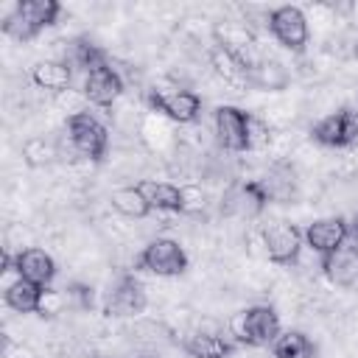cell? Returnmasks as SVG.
Returning a JSON list of instances; mask_svg holds the SVG:
<instances>
[{
    "label": "cell",
    "mask_w": 358,
    "mask_h": 358,
    "mask_svg": "<svg viewBox=\"0 0 358 358\" xmlns=\"http://www.w3.org/2000/svg\"><path fill=\"white\" fill-rule=\"evenodd\" d=\"M14 271H17V277L48 288L53 282V277H56V263H53V257L45 249L28 246V249L14 255Z\"/></svg>",
    "instance_id": "obj_15"
},
{
    "label": "cell",
    "mask_w": 358,
    "mask_h": 358,
    "mask_svg": "<svg viewBox=\"0 0 358 358\" xmlns=\"http://www.w3.org/2000/svg\"><path fill=\"white\" fill-rule=\"evenodd\" d=\"M143 308H145V288L134 274H123L115 282V288L109 291L106 305H103L106 316H117V319L137 316V313H143Z\"/></svg>",
    "instance_id": "obj_11"
},
{
    "label": "cell",
    "mask_w": 358,
    "mask_h": 358,
    "mask_svg": "<svg viewBox=\"0 0 358 358\" xmlns=\"http://www.w3.org/2000/svg\"><path fill=\"white\" fill-rule=\"evenodd\" d=\"M145 101L154 112L176 123H193L201 115V98L190 90H148Z\"/></svg>",
    "instance_id": "obj_7"
},
{
    "label": "cell",
    "mask_w": 358,
    "mask_h": 358,
    "mask_svg": "<svg viewBox=\"0 0 358 358\" xmlns=\"http://www.w3.org/2000/svg\"><path fill=\"white\" fill-rule=\"evenodd\" d=\"M268 143V126L252 115V123H249V148H263Z\"/></svg>",
    "instance_id": "obj_28"
},
{
    "label": "cell",
    "mask_w": 358,
    "mask_h": 358,
    "mask_svg": "<svg viewBox=\"0 0 358 358\" xmlns=\"http://www.w3.org/2000/svg\"><path fill=\"white\" fill-rule=\"evenodd\" d=\"M62 11L59 0H20L6 17H3V34L28 42L34 39L42 28L53 25Z\"/></svg>",
    "instance_id": "obj_1"
},
{
    "label": "cell",
    "mask_w": 358,
    "mask_h": 358,
    "mask_svg": "<svg viewBox=\"0 0 358 358\" xmlns=\"http://www.w3.org/2000/svg\"><path fill=\"white\" fill-rule=\"evenodd\" d=\"M215 36H218V45L221 48H227V50H232L238 56H243V48L249 50V45H252V34L243 25H238V22L215 25Z\"/></svg>",
    "instance_id": "obj_23"
},
{
    "label": "cell",
    "mask_w": 358,
    "mask_h": 358,
    "mask_svg": "<svg viewBox=\"0 0 358 358\" xmlns=\"http://www.w3.org/2000/svg\"><path fill=\"white\" fill-rule=\"evenodd\" d=\"M305 246H310L313 252H319L322 257L336 252L341 243H347L350 238V221L341 215H327V218H316L305 227L302 232Z\"/></svg>",
    "instance_id": "obj_10"
},
{
    "label": "cell",
    "mask_w": 358,
    "mask_h": 358,
    "mask_svg": "<svg viewBox=\"0 0 358 358\" xmlns=\"http://www.w3.org/2000/svg\"><path fill=\"white\" fill-rule=\"evenodd\" d=\"M232 333L246 347H271L282 333V327L271 305H252L238 313V319L232 322Z\"/></svg>",
    "instance_id": "obj_2"
},
{
    "label": "cell",
    "mask_w": 358,
    "mask_h": 358,
    "mask_svg": "<svg viewBox=\"0 0 358 358\" xmlns=\"http://www.w3.org/2000/svg\"><path fill=\"white\" fill-rule=\"evenodd\" d=\"M268 31L285 50L302 53L308 45V17L299 6H277L268 14Z\"/></svg>",
    "instance_id": "obj_5"
},
{
    "label": "cell",
    "mask_w": 358,
    "mask_h": 358,
    "mask_svg": "<svg viewBox=\"0 0 358 358\" xmlns=\"http://www.w3.org/2000/svg\"><path fill=\"white\" fill-rule=\"evenodd\" d=\"M322 271L333 285L350 288L358 282V243H341L336 252L322 257Z\"/></svg>",
    "instance_id": "obj_14"
},
{
    "label": "cell",
    "mask_w": 358,
    "mask_h": 358,
    "mask_svg": "<svg viewBox=\"0 0 358 358\" xmlns=\"http://www.w3.org/2000/svg\"><path fill=\"white\" fill-rule=\"evenodd\" d=\"M210 64H213V70H215L227 84H249V70H252V64H249L243 56H238V53H232V50L215 45V48L210 50Z\"/></svg>",
    "instance_id": "obj_17"
},
{
    "label": "cell",
    "mask_w": 358,
    "mask_h": 358,
    "mask_svg": "<svg viewBox=\"0 0 358 358\" xmlns=\"http://www.w3.org/2000/svg\"><path fill=\"white\" fill-rule=\"evenodd\" d=\"M137 268L151 271L157 277H179L187 268V255L173 238H157L140 252Z\"/></svg>",
    "instance_id": "obj_4"
},
{
    "label": "cell",
    "mask_w": 358,
    "mask_h": 358,
    "mask_svg": "<svg viewBox=\"0 0 358 358\" xmlns=\"http://www.w3.org/2000/svg\"><path fill=\"white\" fill-rule=\"evenodd\" d=\"M350 238H352V243H358V213L350 221Z\"/></svg>",
    "instance_id": "obj_30"
},
{
    "label": "cell",
    "mask_w": 358,
    "mask_h": 358,
    "mask_svg": "<svg viewBox=\"0 0 358 358\" xmlns=\"http://www.w3.org/2000/svg\"><path fill=\"white\" fill-rule=\"evenodd\" d=\"M120 92H123V78H120V73L109 62L92 67L87 73V78H84V98L90 103H95V106L109 109L117 101Z\"/></svg>",
    "instance_id": "obj_12"
},
{
    "label": "cell",
    "mask_w": 358,
    "mask_h": 358,
    "mask_svg": "<svg viewBox=\"0 0 358 358\" xmlns=\"http://www.w3.org/2000/svg\"><path fill=\"white\" fill-rule=\"evenodd\" d=\"M249 84L260 87V90H280L285 84V73L277 62H263V64H252L249 70Z\"/></svg>",
    "instance_id": "obj_24"
},
{
    "label": "cell",
    "mask_w": 358,
    "mask_h": 358,
    "mask_svg": "<svg viewBox=\"0 0 358 358\" xmlns=\"http://www.w3.org/2000/svg\"><path fill=\"white\" fill-rule=\"evenodd\" d=\"M215 137L227 151H252L249 148V123L252 115L238 106H218L215 109Z\"/></svg>",
    "instance_id": "obj_9"
},
{
    "label": "cell",
    "mask_w": 358,
    "mask_h": 358,
    "mask_svg": "<svg viewBox=\"0 0 358 358\" xmlns=\"http://www.w3.org/2000/svg\"><path fill=\"white\" fill-rule=\"evenodd\" d=\"M352 53H355V59H358V39H355V48H352Z\"/></svg>",
    "instance_id": "obj_31"
},
{
    "label": "cell",
    "mask_w": 358,
    "mask_h": 358,
    "mask_svg": "<svg viewBox=\"0 0 358 358\" xmlns=\"http://www.w3.org/2000/svg\"><path fill=\"white\" fill-rule=\"evenodd\" d=\"M31 81L39 90H50V92H64L73 81V67L70 62H39L31 70Z\"/></svg>",
    "instance_id": "obj_19"
},
{
    "label": "cell",
    "mask_w": 358,
    "mask_h": 358,
    "mask_svg": "<svg viewBox=\"0 0 358 358\" xmlns=\"http://www.w3.org/2000/svg\"><path fill=\"white\" fill-rule=\"evenodd\" d=\"M137 190L145 196V201H148L151 210H165V213H185L187 210L185 187H176L171 182L143 179V182H137Z\"/></svg>",
    "instance_id": "obj_16"
},
{
    "label": "cell",
    "mask_w": 358,
    "mask_h": 358,
    "mask_svg": "<svg viewBox=\"0 0 358 358\" xmlns=\"http://www.w3.org/2000/svg\"><path fill=\"white\" fill-rule=\"evenodd\" d=\"M271 355L274 358H313L316 355V344L302 330H285L271 344Z\"/></svg>",
    "instance_id": "obj_21"
},
{
    "label": "cell",
    "mask_w": 358,
    "mask_h": 358,
    "mask_svg": "<svg viewBox=\"0 0 358 358\" xmlns=\"http://www.w3.org/2000/svg\"><path fill=\"white\" fill-rule=\"evenodd\" d=\"M67 299H73L78 308H92V288L90 285H81V282H73L70 288H64Z\"/></svg>",
    "instance_id": "obj_29"
},
{
    "label": "cell",
    "mask_w": 358,
    "mask_h": 358,
    "mask_svg": "<svg viewBox=\"0 0 358 358\" xmlns=\"http://www.w3.org/2000/svg\"><path fill=\"white\" fill-rule=\"evenodd\" d=\"M305 238H302V229L291 221H271L263 227V246H266V255L271 263L277 266H291L296 263L299 257V249H302Z\"/></svg>",
    "instance_id": "obj_6"
},
{
    "label": "cell",
    "mask_w": 358,
    "mask_h": 358,
    "mask_svg": "<svg viewBox=\"0 0 358 358\" xmlns=\"http://www.w3.org/2000/svg\"><path fill=\"white\" fill-rule=\"evenodd\" d=\"M271 201V193H268V187L263 185V182H241V185H235L229 193H227V199H224V210L227 213H232V215H257V213H263V207Z\"/></svg>",
    "instance_id": "obj_13"
},
{
    "label": "cell",
    "mask_w": 358,
    "mask_h": 358,
    "mask_svg": "<svg viewBox=\"0 0 358 358\" xmlns=\"http://www.w3.org/2000/svg\"><path fill=\"white\" fill-rule=\"evenodd\" d=\"M310 137H313L319 145H327V148L352 145V143L358 140V112L341 106L338 112L322 117V120L310 129Z\"/></svg>",
    "instance_id": "obj_8"
},
{
    "label": "cell",
    "mask_w": 358,
    "mask_h": 358,
    "mask_svg": "<svg viewBox=\"0 0 358 358\" xmlns=\"http://www.w3.org/2000/svg\"><path fill=\"white\" fill-rule=\"evenodd\" d=\"M56 157H59V154H56L53 143L45 140V137H31V140L22 143V159H25L31 168H42V165L53 162Z\"/></svg>",
    "instance_id": "obj_25"
},
{
    "label": "cell",
    "mask_w": 358,
    "mask_h": 358,
    "mask_svg": "<svg viewBox=\"0 0 358 358\" xmlns=\"http://www.w3.org/2000/svg\"><path fill=\"white\" fill-rule=\"evenodd\" d=\"M62 302H64V294H59V291H53L50 285L42 291V302H39V316H53L59 308H62Z\"/></svg>",
    "instance_id": "obj_27"
},
{
    "label": "cell",
    "mask_w": 358,
    "mask_h": 358,
    "mask_svg": "<svg viewBox=\"0 0 358 358\" xmlns=\"http://www.w3.org/2000/svg\"><path fill=\"white\" fill-rule=\"evenodd\" d=\"M112 207L120 213V215H129V218H145L151 213L145 196L137 190V185H129V187H117L112 190Z\"/></svg>",
    "instance_id": "obj_22"
},
{
    "label": "cell",
    "mask_w": 358,
    "mask_h": 358,
    "mask_svg": "<svg viewBox=\"0 0 358 358\" xmlns=\"http://www.w3.org/2000/svg\"><path fill=\"white\" fill-rule=\"evenodd\" d=\"M73 64H78V67H84V70L90 73L92 67L106 64V56H103V50H101L95 42H90V39H76V42H73Z\"/></svg>",
    "instance_id": "obj_26"
},
{
    "label": "cell",
    "mask_w": 358,
    "mask_h": 358,
    "mask_svg": "<svg viewBox=\"0 0 358 358\" xmlns=\"http://www.w3.org/2000/svg\"><path fill=\"white\" fill-rule=\"evenodd\" d=\"M67 131H70V143H73V148L81 154V157H87V159H92V162H101L103 157H106V148H109V134H106V126L95 117V115H90V112H73L70 117H67Z\"/></svg>",
    "instance_id": "obj_3"
},
{
    "label": "cell",
    "mask_w": 358,
    "mask_h": 358,
    "mask_svg": "<svg viewBox=\"0 0 358 358\" xmlns=\"http://www.w3.org/2000/svg\"><path fill=\"white\" fill-rule=\"evenodd\" d=\"M232 350H235V344L215 333H193L185 341V352L190 358H229Z\"/></svg>",
    "instance_id": "obj_20"
},
{
    "label": "cell",
    "mask_w": 358,
    "mask_h": 358,
    "mask_svg": "<svg viewBox=\"0 0 358 358\" xmlns=\"http://www.w3.org/2000/svg\"><path fill=\"white\" fill-rule=\"evenodd\" d=\"M42 291H45L42 285L28 282V280H22V277H17L14 282H8V285H6L3 299H6V305H8L11 310H17V313H39Z\"/></svg>",
    "instance_id": "obj_18"
}]
</instances>
